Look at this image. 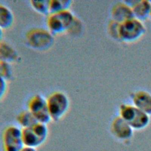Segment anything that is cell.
<instances>
[{"mask_svg": "<svg viewBox=\"0 0 151 151\" xmlns=\"http://www.w3.org/2000/svg\"><path fill=\"white\" fill-rule=\"evenodd\" d=\"M8 89L7 81L0 76V100L5 96Z\"/></svg>", "mask_w": 151, "mask_h": 151, "instance_id": "cell-20", "label": "cell"}, {"mask_svg": "<svg viewBox=\"0 0 151 151\" xmlns=\"http://www.w3.org/2000/svg\"><path fill=\"white\" fill-rule=\"evenodd\" d=\"M110 14L111 20L118 23L134 18L131 7L125 1L114 4L111 9Z\"/></svg>", "mask_w": 151, "mask_h": 151, "instance_id": "cell-12", "label": "cell"}, {"mask_svg": "<svg viewBox=\"0 0 151 151\" xmlns=\"http://www.w3.org/2000/svg\"><path fill=\"white\" fill-rule=\"evenodd\" d=\"M54 35L43 28H34L28 31L25 35L27 44L37 51H46L50 49L54 42Z\"/></svg>", "mask_w": 151, "mask_h": 151, "instance_id": "cell-4", "label": "cell"}, {"mask_svg": "<svg viewBox=\"0 0 151 151\" xmlns=\"http://www.w3.org/2000/svg\"><path fill=\"white\" fill-rule=\"evenodd\" d=\"M48 111L53 122H58L67 113L70 107L68 96L62 91H54L47 98Z\"/></svg>", "mask_w": 151, "mask_h": 151, "instance_id": "cell-5", "label": "cell"}, {"mask_svg": "<svg viewBox=\"0 0 151 151\" xmlns=\"http://www.w3.org/2000/svg\"><path fill=\"white\" fill-rule=\"evenodd\" d=\"M118 25L119 23L111 20L108 25V31L110 35L115 40H119L118 38Z\"/></svg>", "mask_w": 151, "mask_h": 151, "instance_id": "cell-19", "label": "cell"}, {"mask_svg": "<svg viewBox=\"0 0 151 151\" xmlns=\"http://www.w3.org/2000/svg\"><path fill=\"white\" fill-rule=\"evenodd\" d=\"M19 151H37L35 148H32L28 146H24V147Z\"/></svg>", "mask_w": 151, "mask_h": 151, "instance_id": "cell-21", "label": "cell"}, {"mask_svg": "<svg viewBox=\"0 0 151 151\" xmlns=\"http://www.w3.org/2000/svg\"><path fill=\"white\" fill-rule=\"evenodd\" d=\"M146 32L143 22L135 18L126 20L118 25L119 41L130 43L137 41Z\"/></svg>", "mask_w": 151, "mask_h": 151, "instance_id": "cell-3", "label": "cell"}, {"mask_svg": "<svg viewBox=\"0 0 151 151\" xmlns=\"http://www.w3.org/2000/svg\"><path fill=\"white\" fill-rule=\"evenodd\" d=\"M24 146L37 148L43 145L48 136L47 124L37 123L32 127L22 129Z\"/></svg>", "mask_w": 151, "mask_h": 151, "instance_id": "cell-6", "label": "cell"}, {"mask_svg": "<svg viewBox=\"0 0 151 151\" xmlns=\"http://www.w3.org/2000/svg\"><path fill=\"white\" fill-rule=\"evenodd\" d=\"M133 129L119 116H116L111 124V132L116 138L120 140L130 139L133 136Z\"/></svg>", "mask_w": 151, "mask_h": 151, "instance_id": "cell-10", "label": "cell"}, {"mask_svg": "<svg viewBox=\"0 0 151 151\" xmlns=\"http://www.w3.org/2000/svg\"><path fill=\"white\" fill-rule=\"evenodd\" d=\"M29 3L32 8L39 14L47 17L50 14V0H32Z\"/></svg>", "mask_w": 151, "mask_h": 151, "instance_id": "cell-16", "label": "cell"}, {"mask_svg": "<svg viewBox=\"0 0 151 151\" xmlns=\"http://www.w3.org/2000/svg\"><path fill=\"white\" fill-rule=\"evenodd\" d=\"M14 16L7 6L0 3V28L2 29L10 28L14 24Z\"/></svg>", "mask_w": 151, "mask_h": 151, "instance_id": "cell-14", "label": "cell"}, {"mask_svg": "<svg viewBox=\"0 0 151 151\" xmlns=\"http://www.w3.org/2000/svg\"><path fill=\"white\" fill-rule=\"evenodd\" d=\"M3 35H4V33H3V29H2L1 28H0V41L2 40Z\"/></svg>", "mask_w": 151, "mask_h": 151, "instance_id": "cell-22", "label": "cell"}, {"mask_svg": "<svg viewBox=\"0 0 151 151\" xmlns=\"http://www.w3.org/2000/svg\"><path fill=\"white\" fill-rule=\"evenodd\" d=\"M24 146L22 129L15 125L6 127L2 134L4 151H19Z\"/></svg>", "mask_w": 151, "mask_h": 151, "instance_id": "cell-8", "label": "cell"}, {"mask_svg": "<svg viewBox=\"0 0 151 151\" xmlns=\"http://www.w3.org/2000/svg\"><path fill=\"white\" fill-rule=\"evenodd\" d=\"M27 107L38 123L48 124L52 121L47 106V99L42 95L36 94L32 96L28 101Z\"/></svg>", "mask_w": 151, "mask_h": 151, "instance_id": "cell-7", "label": "cell"}, {"mask_svg": "<svg viewBox=\"0 0 151 151\" xmlns=\"http://www.w3.org/2000/svg\"><path fill=\"white\" fill-rule=\"evenodd\" d=\"M17 121L21 129L32 127L38 123L34 115L28 109L21 111L18 114Z\"/></svg>", "mask_w": 151, "mask_h": 151, "instance_id": "cell-15", "label": "cell"}, {"mask_svg": "<svg viewBox=\"0 0 151 151\" xmlns=\"http://www.w3.org/2000/svg\"><path fill=\"white\" fill-rule=\"evenodd\" d=\"M149 18L151 19V11H150V16H149Z\"/></svg>", "mask_w": 151, "mask_h": 151, "instance_id": "cell-23", "label": "cell"}, {"mask_svg": "<svg viewBox=\"0 0 151 151\" xmlns=\"http://www.w3.org/2000/svg\"><path fill=\"white\" fill-rule=\"evenodd\" d=\"M19 55L17 51L8 43L3 40L0 41V60L10 64L17 62Z\"/></svg>", "mask_w": 151, "mask_h": 151, "instance_id": "cell-13", "label": "cell"}, {"mask_svg": "<svg viewBox=\"0 0 151 151\" xmlns=\"http://www.w3.org/2000/svg\"><path fill=\"white\" fill-rule=\"evenodd\" d=\"M71 4L70 0H50V14L69 10Z\"/></svg>", "mask_w": 151, "mask_h": 151, "instance_id": "cell-17", "label": "cell"}, {"mask_svg": "<svg viewBox=\"0 0 151 151\" xmlns=\"http://www.w3.org/2000/svg\"><path fill=\"white\" fill-rule=\"evenodd\" d=\"M76 19V17L70 9L51 13L47 17V27L54 36L68 32Z\"/></svg>", "mask_w": 151, "mask_h": 151, "instance_id": "cell-1", "label": "cell"}, {"mask_svg": "<svg viewBox=\"0 0 151 151\" xmlns=\"http://www.w3.org/2000/svg\"><path fill=\"white\" fill-rule=\"evenodd\" d=\"M132 104L136 107L151 115V94L145 90H140L132 92L130 94Z\"/></svg>", "mask_w": 151, "mask_h": 151, "instance_id": "cell-9", "label": "cell"}, {"mask_svg": "<svg viewBox=\"0 0 151 151\" xmlns=\"http://www.w3.org/2000/svg\"><path fill=\"white\" fill-rule=\"evenodd\" d=\"M132 8L134 17L142 22L149 18L151 11V1L135 0L125 1Z\"/></svg>", "mask_w": 151, "mask_h": 151, "instance_id": "cell-11", "label": "cell"}, {"mask_svg": "<svg viewBox=\"0 0 151 151\" xmlns=\"http://www.w3.org/2000/svg\"><path fill=\"white\" fill-rule=\"evenodd\" d=\"M119 116L134 130L143 129L150 122L149 115L132 104H122L119 106Z\"/></svg>", "mask_w": 151, "mask_h": 151, "instance_id": "cell-2", "label": "cell"}, {"mask_svg": "<svg viewBox=\"0 0 151 151\" xmlns=\"http://www.w3.org/2000/svg\"><path fill=\"white\" fill-rule=\"evenodd\" d=\"M0 76L6 81L12 77V69L10 63L0 60Z\"/></svg>", "mask_w": 151, "mask_h": 151, "instance_id": "cell-18", "label": "cell"}]
</instances>
